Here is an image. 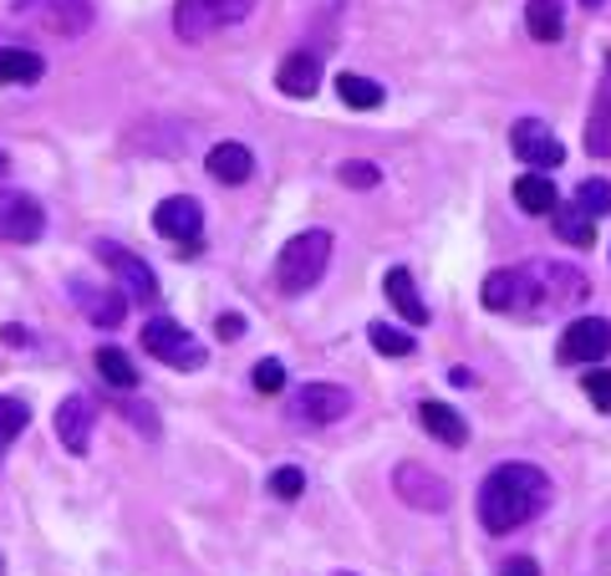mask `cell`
<instances>
[{"instance_id": "6da1fadb", "label": "cell", "mask_w": 611, "mask_h": 576, "mask_svg": "<svg viewBox=\"0 0 611 576\" xmlns=\"http://www.w3.org/2000/svg\"><path fill=\"white\" fill-rule=\"evenodd\" d=\"M550 475L546 470H535V464H499L489 470L480 485V521L484 530H495V536H510V530L530 526L540 510L550 505Z\"/></svg>"}, {"instance_id": "7a4b0ae2", "label": "cell", "mask_w": 611, "mask_h": 576, "mask_svg": "<svg viewBox=\"0 0 611 576\" xmlns=\"http://www.w3.org/2000/svg\"><path fill=\"white\" fill-rule=\"evenodd\" d=\"M525 276V317H546V311H576L591 286L576 266H561V260H535V266H520Z\"/></svg>"}, {"instance_id": "3957f363", "label": "cell", "mask_w": 611, "mask_h": 576, "mask_svg": "<svg viewBox=\"0 0 611 576\" xmlns=\"http://www.w3.org/2000/svg\"><path fill=\"white\" fill-rule=\"evenodd\" d=\"M331 266V235L327 230H306V235L285 240L281 260H276V286L285 296H301V291H311Z\"/></svg>"}, {"instance_id": "277c9868", "label": "cell", "mask_w": 611, "mask_h": 576, "mask_svg": "<svg viewBox=\"0 0 611 576\" xmlns=\"http://www.w3.org/2000/svg\"><path fill=\"white\" fill-rule=\"evenodd\" d=\"M250 11H255V0H174V31H179V41L199 47L215 31L245 21Z\"/></svg>"}, {"instance_id": "5b68a950", "label": "cell", "mask_w": 611, "mask_h": 576, "mask_svg": "<svg viewBox=\"0 0 611 576\" xmlns=\"http://www.w3.org/2000/svg\"><path fill=\"white\" fill-rule=\"evenodd\" d=\"M153 230L174 240L183 260L204 255V215H199V204L189 200V194H174V200L158 204V209H153Z\"/></svg>"}, {"instance_id": "8992f818", "label": "cell", "mask_w": 611, "mask_h": 576, "mask_svg": "<svg viewBox=\"0 0 611 576\" xmlns=\"http://www.w3.org/2000/svg\"><path fill=\"white\" fill-rule=\"evenodd\" d=\"M16 16L36 21L51 36H82L92 31L98 11H92V0H16Z\"/></svg>"}, {"instance_id": "52a82bcc", "label": "cell", "mask_w": 611, "mask_h": 576, "mask_svg": "<svg viewBox=\"0 0 611 576\" xmlns=\"http://www.w3.org/2000/svg\"><path fill=\"white\" fill-rule=\"evenodd\" d=\"M143 353H153L158 362L179 368V373H199V368H204V347H199L179 322H168V317H153V322L143 327Z\"/></svg>"}, {"instance_id": "ba28073f", "label": "cell", "mask_w": 611, "mask_h": 576, "mask_svg": "<svg viewBox=\"0 0 611 576\" xmlns=\"http://www.w3.org/2000/svg\"><path fill=\"white\" fill-rule=\"evenodd\" d=\"M510 149L520 164H530V169H561L565 164V143L556 133H550L540 118H520L510 128Z\"/></svg>"}, {"instance_id": "9c48e42d", "label": "cell", "mask_w": 611, "mask_h": 576, "mask_svg": "<svg viewBox=\"0 0 611 576\" xmlns=\"http://www.w3.org/2000/svg\"><path fill=\"white\" fill-rule=\"evenodd\" d=\"M92 251H98L102 266H107V271H113L117 281H123V291H128L132 302H158V276H153L149 266H143V260H138L132 251H123L117 240H98Z\"/></svg>"}, {"instance_id": "30bf717a", "label": "cell", "mask_w": 611, "mask_h": 576, "mask_svg": "<svg viewBox=\"0 0 611 576\" xmlns=\"http://www.w3.org/2000/svg\"><path fill=\"white\" fill-rule=\"evenodd\" d=\"M41 230H47L41 204H36L31 194H21V189H5V194H0V240L31 245V240H41Z\"/></svg>"}, {"instance_id": "8fae6325", "label": "cell", "mask_w": 611, "mask_h": 576, "mask_svg": "<svg viewBox=\"0 0 611 576\" xmlns=\"http://www.w3.org/2000/svg\"><path fill=\"white\" fill-rule=\"evenodd\" d=\"M92 428H98V404L87 393H72L56 404V439L66 455H87L92 449Z\"/></svg>"}, {"instance_id": "7c38bea8", "label": "cell", "mask_w": 611, "mask_h": 576, "mask_svg": "<svg viewBox=\"0 0 611 576\" xmlns=\"http://www.w3.org/2000/svg\"><path fill=\"white\" fill-rule=\"evenodd\" d=\"M397 495L408 500L413 510H448V500H454V490H448V479L444 475H433V470H423V464H397V475H393Z\"/></svg>"}, {"instance_id": "4fadbf2b", "label": "cell", "mask_w": 611, "mask_h": 576, "mask_svg": "<svg viewBox=\"0 0 611 576\" xmlns=\"http://www.w3.org/2000/svg\"><path fill=\"white\" fill-rule=\"evenodd\" d=\"M291 413L306 419V424H336L352 413V393L336 388V383H306V388L291 398Z\"/></svg>"}, {"instance_id": "5bb4252c", "label": "cell", "mask_w": 611, "mask_h": 576, "mask_svg": "<svg viewBox=\"0 0 611 576\" xmlns=\"http://www.w3.org/2000/svg\"><path fill=\"white\" fill-rule=\"evenodd\" d=\"M611 353V322L601 317H576V322L561 332V362H601Z\"/></svg>"}, {"instance_id": "9a60e30c", "label": "cell", "mask_w": 611, "mask_h": 576, "mask_svg": "<svg viewBox=\"0 0 611 576\" xmlns=\"http://www.w3.org/2000/svg\"><path fill=\"white\" fill-rule=\"evenodd\" d=\"M316 82H321V51H291L276 72V87L285 98H311Z\"/></svg>"}, {"instance_id": "2e32d148", "label": "cell", "mask_w": 611, "mask_h": 576, "mask_svg": "<svg viewBox=\"0 0 611 576\" xmlns=\"http://www.w3.org/2000/svg\"><path fill=\"white\" fill-rule=\"evenodd\" d=\"M586 149H591L596 158L611 153V51H607L601 87H596V98H591V118H586Z\"/></svg>"}, {"instance_id": "e0dca14e", "label": "cell", "mask_w": 611, "mask_h": 576, "mask_svg": "<svg viewBox=\"0 0 611 576\" xmlns=\"http://www.w3.org/2000/svg\"><path fill=\"white\" fill-rule=\"evenodd\" d=\"M382 291H387V302L403 311V322H408V327L429 322V306H423V296H418L413 271H408V266H393V271H387V281H382Z\"/></svg>"}, {"instance_id": "ac0fdd59", "label": "cell", "mask_w": 611, "mask_h": 576, "mask_svg": "<svg viewBox=\"0 0 611 576\" xmlns=\"http://www.w3.org/2000/svg\"><path fill=\"white\" fill-rule=\"evenodd\" d=\"M72 296H77V306L87 311V322L102 327V332H113V327L123 322V311H128V302H123L117 291H98V286H82V281H77Z\"/></svg>"}, {"instance_id": "d6986e66", "label": "cell", "mask_w": 611, "mask_h": 576, "mask_svg": "<svg viewBox=\"0 0 611 576\" xmlns=\"http://www.w3.org/2000/svg\"><path fill=\"white\" fill-rule=\"evenodd\" d=\"M41 72H47L41 51H31V47H0V87H31V82H41Z\"/></svg>"}, {"instance_id": "ffe728a7", "label": "cell", "mask_w": 611, "mask_h": 576, "mask_svg": "<svg viewBox=\"0 0 611 576\" xmlns=\"http://www.w3.org/2000/svg\"><path fill=\"white\" fill-rule=\"evenodd\" d=\"M418 424H423V434L448 444V449H459V444L469 439V424L459 419V408H448V404H423L418 408Z\"/></svg>"}, {"instance_id": "44dd1931", "label": "cell", "mask_w": 611, "mask_h": 576, "mask_svg": "<svg viewBox=\"0 0 611 576\" xmlns=\"http://www.w3.org/2000/svg\"><path fill=\"white\" fill-rule=\"evenodd\" d=\"M209 174H215L219 184H245L250 174H255V153L245 143H215L209 149Z\"/></svg>"}, {"instance_id": "7402d4cb", "label": "cell", "mask_w": 611, "mask_h": 576, "mask_svg": "<svg viewBox=\"0 0 611 576\" xmlns=\"http://www.w3.org/2000/svg\"><path fill=\"white\" fill-rule=\"evenodd\" d=\"M484 306L489 311H520L525 306V276H520V266L484 276Z\"/></svg>"}, {"instance_id": "603a6c76", "label": "cell", "mask_w": 611, "mask_h": 576, "mask_svg": "<svg viewBox=\"0 0 611 576\" xmlns=\"http://www.w3.org/2000/svg\"><path fill=\"white\" fill-rule=\"evenodd\" d=\"M514 200L525 215H550L556 209V184H550V174H520L514 179Z\"/></svg>"}, {"instance_id": "cb8c5ba5", "label": "cell", "mask_w": 611, "mask_h": 576, "mask_svg": "<svg viewBox=\"0 0 611 576\" xmlns=\"http://www.w3.org/2000/svg\"><path fill=\"white\" fill-rule=\"evenodd\" d=\"M550 225H556V235H561L565 245H581V251H586V245L596 240V220H586V215H581L576 200L556 204V209H550Z\"/></svg>"}, {"instance_id": "d4e9b609", "label": "cell", "mask_w": 611, "mask_h": 576, "mask_svg": "<svg viewBox=\"0 0 611 576\" xmlns=\"http://www.w3.org/2000/svg\"><path fill=\"white\" fill-rule=\"evenodd\" d=\"M92 362H98V373H102V383H107V388H138V368H132V357L123 353V347H98V357H92Z\"/></svg>"}, {"instance_id": "484cf974", "label": "cell", "mask_w": 611, "mask_h": 576, "mask_svg": "<svg viewBox=\"0 0 611 576\" xmlns=\"http://www.w3.org/2000/svg\"><path fill=\"white\" fill-rule=\"evenodd\" d=\"M336 98L347 102V107H357V113H372V107H382V98H387V92H382L372 77L342 72V77H336Z\"/></svg>"}, {"instance_id": "4316f807", "label": "cell", "mask_w": 611, "mask_h": 576, "mask_svg": "<svg viewBox=\"0 0 611 576\" xmlns=\"http://www.w3.org/2000/svg\"><path fill=\"white\" fill-rule=\"evenodd\" d=\"M525 26L535 41H561L565 21H561V0H530L525 5Z\"/></svg>"}, {"instance_id": "83f0119b", "label": "cell", "mask_w": 611, "mask_h": 576, "mask_svg": "<svg viewBox=\"0 0 611 576\" xmlns=\"http://www.w3.org/2000/svg\"><path fill=\"white\" fill-rule=\"evenodd\" d=\"M576 209L586 220H607L611 215V179H581L576 184Z\"/></svg>"}, {"instance_id": "f1b7e54d", "label": "cell", "mask_w": 611, "mask_h": 576, "mask_svg": "<svg viewBox=\"0 0 611 576\" xmlns=\"http://www.w3.org/2000/svg\"><path fill=\"white\" fill-rule=\"evenodd\" d=\"M367 337H372V347H378L382 357H413V347H418L408 332H397V327H387V322H372Z\"/></svg>"}, {"instance_id": "f546056e", "label": "cell", "mask_w": 611, "mask_h": 576, "mask_svg": "<svg viewBox=\"0 0 611 576\" xmlns=\"http://www.w3.org/2000/svg\"><path fill=\"white\" fill-rule=\"evenodd\" d=\"M336 179L347 189H378L382 184V169L378 164H367V158H347L342 169H336Z\"/></svg>"}, {"instance_id": "4dcf8cb0", "label": "cell", "mask_w": 611, "mask_h": 576, "mask_svg": "<svg viewBox=\"0 0 611 576\" xmlns=\"http://www.w3.org/2000/svg\"><path fill=\"white\" fill-rule=\"evenodd\" d=\"M31 424V413H26V404L21 398H0V444L16 439L21 428Z\"/></svg>"}, {"instance_id": "1f68e13d", "label": "cell", "mask_w": 611, "mask_h": 576, "mask_svg": "<svg viewBox=\"0 0 611 576\" xmlns=\"http://www.w3.org/2000/svg\"><path fill=\"white\" fill-rule=\"evenodd\" d=\"M301 490H306V475H301L296 464H281V470L270 475V495H276V500H301Z\"/></svg>"}, {"instance_id": "d6a6232c", "label": "cell", "mask_w": 611, "mask_h": 576, "mask_svg": "<svg viewBox=\"0 0 611 576\" xmlns=\"http://www.w3.org/2000/svg\"><path fill=\"white\" fill-rule=\"evenodd\" d=\"M250 383H255L260 393H281L285 388V368L276 362V357H260V362L250 368Z\"/></svg>"}, {"instance_id": "836d02e7", "label": "cell", "mask_w": 611, "mask_h": 576, "mask_svg": "<svg viewBox=\"0 0 611 576\" xmlns=\"http://www.w3.org/2000/svg\"><path fill=\"white\" fill-rule=\"evenodd\" d=\"M586 398H591L601 413H611V373L607 368H591V373H586Z\"/></svg>"}, {"instance_id": "e575fe53", "label": "cell", "mask_w": 611, "mask_h": 576, "mask_svg": "<svg viewBox=\"0 0 611 576\" xmlns=\"http://www.w3.org/2000/svg\"><path fill=\"white\" fill-rule=\"evenodd\" d=\"M123 413H128V424H138L143 434H158V419H153L149 404H143V408H138V404H123Z\"/></svg>"}, {"instance_id": "d590c367", "label": "cell", "mask_w": 611, "mask_h": 576, "mask_svg": "<svg viewBox=\"0 0 611 576\" xmlns=\"http://www.w3.org/2000/svg\"><path fill=\"white\" fill-rule=\"evenodd\" d=\"M219 337L240 342V337H245V317H240V311H225V317H219Z\"/></svg>"}, {"instance_id": "8d00e7d4", "label": "cell", "mask_w": 611, "mask_h": 576, "mask_svg": "<svg viewBox=\"0 0 611 576\" xmlns=\"http://www.w3.org/2000/svg\"><path fill=\"white\" fill-rule=\"evenodd\" d=\"M0 337H5V347H26V342H31V332H26V327H0Z\"/></svg>"}, {"instance_id": "74e56055", "label": "cell", "mask_w": 611, "mask_h": 576, "mask_svg": "<svg viewBox=\"0 0 611 576\" xmlns=\"http://www.w3.org/2000/svg\"><path fill=\"white\" fill-rule=\"evenodd\" d=\"M505 576H540V566H535L530 556H514L510 566H505Z\"/></svg>"}, {"instance_id": "f35d334b", "label": "cell", "mask_w": 611, "mask_h": 576, "mask_svg": "<svg viewBox=\"0 0 611 576\" xmlns=\"http://www.w3.org/2000/svg\"><path fill=\"white\" fill-rule=\"evenodd\" d=\"M448 383H454V388H474V373H469V368H454V373H448Z\"/></svg>"}, {"instance_id": "ab89813d", "label": "cell", "mask_w": 611, "mask_h": 576, "mask_svg": "<svg viewBox=\"0 0 611 576\" xmlns=\"http://www.w3.org/2000/svg\"><path fill=\"white\" fill-rule=\"evenodd\" d=\"M581 5H586V11H596V5H601V0H581Z\"/></svg>"}, {"instance_id": "60d3db41", "label": "cell", "mask_w": 611, "mask_h": 576, "mask_svg": "<svg viewBox=\"0 0 611 576\" xmlns=\"http://www.w3.org/2000/svg\"><path fill=\"white\" fill-rule=\"evenodd\" d=\"M0 174H5V149H0Z\"/></svg>"}]
</instances>
